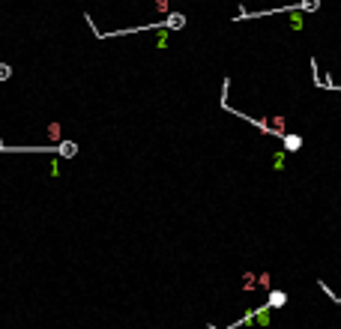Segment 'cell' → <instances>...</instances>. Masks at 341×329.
I'll return each mask as SVG.
<instances>
[{"mask_svg": "<svg viewBox=\"0 0 341 329\" xmlns=\"http://www.w3.org/2000/svg\"><path fill=\"white\" fill-rule=\"evenodd\" d=\"M266 305L273 308V311H276V308H281V305H287V293L273 287V290H269V297H266Z\"/></svg>", "mask_w": 341, "mask_h": 329, "instance_id": "1", "label": "cell"}, {"mask_svg": "<svg viewBox=\"0 0 341 329\" xmlns=\"http://www.w3.org/2000/svg\"><path fill=\"white\" fill-rule=\"evenodd\" d=\"M281 141H284V153H296V150L302 147V138H299V135H287V132H284Z\"/></svg>", "mask_w": 341, "mask_h": 329, "instance_id": "2", "label": "cell"}, {"mask_svg": "<svg viewBox=\"0 0 341 329\" xmlns=\"http://www.w3.org/2000/svg\"><path fill=\"white\" fill-rule=\"evenodd\" d=\"M165 27H174V30H183L186 27V15H179V12H171L168 18H165Z\"/></svg>", "mask_w": 341, "mask_h": 329, "instance_id": "3", "label": "cell"}, {"mask_svg": "<svg viewBox=\"0 0 341 329\" xmlns=\"http://www.w3.org/2000/svg\"><path fill=\"white\" fill-rule=\"evenodd\" d=\"M240 290H245V293H255V290H258L255 272H243V287H240Z\"/></svg>", "mask_w": 341, "mask_h": 329, "instance_id": "4", "label": "cell"}, {"mask_svg": "<svg viewBox=\"0 0 341 329\" xmlns=\"http://www.w3.org/2000/svg\"><path fill=\"white\" fill-rule=\"evenodd\" d=\"M255 282H258V290H273V275L269 272H258Z\"/></svg>", "mask_w": 341, "mask_h": 329, "instance_id": "5", "label": "cell"}, {"mask_svg": "<svg viewBox=\"0 0 341 329\" xmlns=\"http://www.w3.org/2000/svg\"><path fill=\"white\" fill-rule=\"evenodd\" d=\"M296 9H309V12H314V9H320V0H296Z\"/></svg>", "mask_w": 341, "mask_h": 329, "instance_id": "6", "label": "cell"}, {"mask_svg": "<svg viewBox=\"0 0 341 329\" xmlns=\"http://www.w3.org/2000/svg\"><path fill=\"white\" fill-rule=\"evenodd\" d=\"M284 162H287V153L278 150V153L273 156V168H276V171H284Z\"/></svg>", "mask_w": 341, "mask_h": 329, "instance_id": "7", "label": "cell"}, {"mask_svg": "<svg viewBox=\"0 0 341 329\" xmlns=\"http://www.w3.org/2000/svg\"><path fill=\"white\" fill-rule=\"evenodd\" d=\"M291 27H293V30H302V15H299V9H291Z\"/></svg>", "mask_w": 341, "mask_h": 329, "instance_id": "8", "label": "cell"}, {"mask_svg": "<svg viewBox=\"0 0 341 329\" xmlns=\"http://www.w3.org/2000/svg\"><path fill=\"white\" fill-rule=\"evenodd\" d=\"M9 75H12V66L9 63H0V81H6Z\"/></svg>", "mask_w": 341, "mask_h": 329, "instance_id": "9", "label": "cell"}, {"mask_svg": "<svg viewBox=\"0 0 341 329\" xmlns=\"http://www.w3.org/2000/svg\"><path fill=\"white\" fill-rule=\"evenodd\" d=\"M156 9L159 12H168L171 9V0H156Z\"/></svg>", "mask_w": 341, "mask_h": 329, "instance_id": "10", "label": "cell"}]
</instances>
